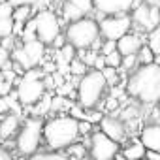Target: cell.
<instances>
[{"instance_id": "cell-1", "label": "cell", "mask_w": 160, "mask_h": 160, "mask_svg": "<svg viewBox=\"0 0 160 160\" xmlns=\"http://www.w3.org/2000/svg\"><path fill=\"white\" fill-rule=\"evenodd\" d=\"M126 92L145 106H156L160 98V66H138L126 81Z\"/></svg>"}, {"instance_id": "cell-2", "label": "cell", "mask_w": 160, "mask_h": 160, "mask_svg": "<svg viewBox=\"0 0 160 160\" xmlns=\"http://www.w3.org/2000/svg\"><path fill=\"white\" fill-rule=\"evenodd\" d=\"M42 138L45 139V143L53 151L68 149L70 145H73V143L79 141L77 121L72 119V117H68V115H60V117L49 119L42 126Z\"/></svg>"}, {"instance_id": "cell-3", "label": "cell", "mask_w": 160, "mask_h": 160, "mask_svg": "<svg viewBox=\"0 0 160 160\" xmlns=\"http://www.w3.org/2000/svg\"><path fill=\"white\" fill-rule=\"evenodd\" d=\"M106 81L100 72L96 70H89L83 77H79L77 81V106H81L85 111L87 109H94L104 92H106Z\"/></svg>"}, {"instance_id": "cell-4", "label": "cell", "mask_w": 160, "mask_h": 160, "mask_svg": "<svg viewBox=\"0 0 160 160\" xmlns=\"http://www.w3.org/2000/svg\"><path fill=\"white\" fill-rule=\"evenodd\" d=\"M64 38H66V43H70L75 51L91 49V45L100 38L98 23L92 17H81L66 27Z\"/></svg>"}, {"instance_id": "cell-5", "label": "cell", "mask_w": 160, "mask_h": 160, "mask_svg": "<svg viewBox=\"0 0 160 160\" xmlns=\"http://www.w3.org/2000/svg\"><path fill=\"white\" fill-rule=\"evenodd\" d=\"M42 126H43V122L38 117H30L25 121V124L15 139L17 151L23 156H32L34 152H38V147L42 141Z\"/></svg>"}, {"instance_id": "cell-6", "label": "cell", "mask_w": 160, "mask_h": 160, "mask_svg": "<svg viewBox=\"0 0 160 160\" xmlns=\"http://www.w3.org/2000/svg\"><path fill=\"white\" fill-rule=\"evenodd\" d=\"M32 19L36 25V40L43 45H51L53 40L60 34V27H62L57 13L51 10H40Z\"/></svg>"}, {"instance_id": "cell-7", "label": "cell", "mask_w": 160, "mask_h": 160, "mask_svg": "<svg viewBox=\"0 0 160 160\" xmlns=\"http://www.w3.org/2000/svg\"><path fill=\"white\" fill-rule=\"evenodd\" d=\"M132 28V19L128 13L124 15H111V17H104L98 23V32L104 40L109 42H117L119 38H122L124 34H128Z\"/></svg>"}, {"instance_id": "cell-8", "label": "cell", "mask_w": 160, "mask_h": 160, "mask_svg": "<svg viewBox=\"0 0 160 160\" xmlns=\"http://www.w3.org/2000/svg\"><path fill=\"white\" fill-rule=\"evenodd\" d=\"M45 87L42 83V79H19L17 81V91H15V98L21 106H34L42 100V96L45 94Z\"/></svg>"}, {"instance_id": "cell-9", "label": "cell", "mask_w": 160, "mask_h": 160, "mask_svg": "<svg viewBox=\"0 0 160 160\" xmlns=\"http://www.w3.org/2000/svg\"><path fill=\"white\" fill-rule=\"evenodd\" d=\"M91 145H89V152L92 156V160H113L117 156V152L121 151L119 145L115 141H111L109 138H106L100 130L94 132L91 136Z\"/></svg>"}, {"instance_id": "cell-10", "label": "cell", "mask_w": 160, "mask_h": 160, "mask_svg": "<svg viewBox=\"0 0 160 160\" xmlns=\"http://www.w3.org/2000/svg\"><path fill=\"white\" fill-rule=\"evenodd\" d=\"M132 27L145 30V34L152 28L158 27V6H147L145 2H141L139 6L134 8L132 12Z\"/></svg>"}, {"instance_id": "cell-11", "label": "cell", "mask_w": 160, "mask_h": 160, "mask_svg": "<svg viewBox=\"0 0 160 160\" xmlns=\"http://www.w3.org/2000/svg\"><path fill=\"white\" fill-rule=\"evenodd\" d=\"M98 124H100V132L106 138H109L111 141H115L117 145L126 141V126L121 119L108 115V117H102V121Z\"/></svg>"}, {"instance_id": "cell-12", "label": "cell", "mask_w": 160, "mask_h": 160, "mask_svg": "<svg viewBox=\"0 0 160 160\" xmlns=\"http://www.w3.org/2000/svg\"><path fill=\"white\" fill-rule=\"evenodd\" d=\"M136 0H92V8L106 17L111 15H124L128 10H132Z\"/></svg>"}, {"instance_id": "cell-13", "label": "cell", "mask_w": 160, "mask_h": 160, "mask_svg": "<svg viewBox=\"0 0 160 160\" xmlns=\"http://www.w3.org/2000/svg\"><path fill=\"white\" fill-rule=\"evenodd\" d=\"M143 45V38L138 32H128L122 38H119L115 42V49L121 57H128V55H136L139 51V47Z\"/></svg>"}, {"instance_id": "cell-14", "label": "cell", "mask_w": 160, "mask_h": 160, "mask_svg": "<svg viewBox=\"0 0 160 160\" xmlns=\"http://www.w3.org/2000/svg\"><path fill=\"white\" fill-rule=\"evenodd\" d=\"M139 143L143 145L145 151L158 152L160 151V126L156 122H151V124L143 126L141 134H139Z\"/></svg>"}, {"instance_id": "cell-15", "label": "cell", "mask_w": 160, "mask_h": 160, "mask_svg": "<svg viewBox=\"0 0 160 160\" xmlns=\"http://www.w3.org/2000/svg\"><path fill=\"white\" fill-rule=\"evenodd\" d=\"M23 53L27 55L28 62L32 64V68H38L40 64H43V55H45V45L40 43L38 40L28 42V43H21Z\"/></svg>"}, {"instance_id": "cell-16", "label": "cell", "mask_w": 160, "mask_h": 160, "mask_svg": "<svg viewBox=\"0 0 160 160\" xmlns=\"http://www.w3.org/2000/svg\"><path fill=\"white\" fill-rule=\"evenodd\" d=\"M19 128V115L17 113H6L0 121V136L10 138L15 130Z\"/></svg>"}, {"instance_id": "cell-17", "label": "cell", "mask_w": 160, "mask_h": 160, "mask_svg": "<svg viewBox=\"0 0 160 160\" xmlns=\"http://www.w3.org/2000/svg\"><path fill=\"white\" fill-rule=\"evenodd\" d=\"M126 160H141V158H145V149H143V145L139 143V141H134L132 145H128V147H124L122 151H119Z\"/></svg>"}, {"instance_id": "cell-18", "label": "cell", "mask_w": 160, "mask_h": 160, "mask_svg": "<svg viewBox=\"0 0 160 160\" xmlns=\"http://www.w3.org/2000/svg\"><path fill=\"white\" fill-rule=\"evenodd\" d=\"M145 45L151 49V53H152L154 57H158V55H160V28H158V27L147 32Z\"/></svg>"}, {"instance_id": "cell-19", "label": "cell", "mask_w": 160, "mask_h": 160, "mask_svg": "<svg viewBox=\"0 0 160 160\" xmlns=\"http://www.w3.org/2000/svg\"><path fill=\"white\" fill-rule=\"evenodd\" d=\"M136 60H138V66H147V64H158V57H154L151 53V49L143 43L139 47V51L136 53Z\"/></svg>"}, {"instance_id": "cell-20", "label": "cell", "mask_w": 160, "mask_h": 160, "mask_svg": "<svg viewBox=\"0 0 160 160\" xmlns=\"http://www.w3.org/2000/svg\"><path fill=\"white\" fill-rule=\"evenodd\" d=\"M32 15V8L30 6H15L12 10V21L15 23H27Z\"/></svg>"}, {"instance_id": "cell-21", "label": "cell", "mask_w": 160, "mask_h": 160, "mask_svg": "<svg viewBox=\"0 0 160 160\" xmlns=\"http://www.w3.org/2000/svg\"><path fill=\"white\" fill-rule=\"evenodd\" d=\"M19 40H21V43H28V42H34L36 40V25H34V19L32 17L23 25V32H21Z\"/></svg>"}, {"instance_id": "cell-22", "label": "cell", "mask_w": 160, "mask_h": 160, "mask_svg": "<svg viewBox=\"0 0 160 160\" xmlns=\"http://www.w3.org/2000/svg\"><path fill=\"white\" fill-rule=\"evenodd\" d=\"M62 17H64V21H70V23H73V21L81 19V17H85V15H83L81 12H79L77 8H73L72 4L64 2V4H62Z\"/></svg>"}, {"instance_id": "cell-23", "label": "cell", "mask_w": 160, "mask_h": 160, "mask_svg": "<svg viewBox=\"0 0 160 160\" xmlns=\"http://www.w3.org/2000/svg\"><path fill=\"white\" fill-rule=\"evenodd\" d=\"M64 2H68V4H72L73 8H77L79 12H81L85 17L89 15V13H92V0H64Z\"/></svg>"}, {"instance_id": "cell-24", "label": "cell", "mask_w": 160, "mask_h": 160, "mask_svg": "<svg viewBox=\"0 0 160 160\" xmlns=\"http://www.w3.org/2000/svg\"><path fill=\"white\" fill-rule=\"evenodd\" d=\"M68 72H70V73H73L75 77H83V75L89 72V68H87L81 60H79V58H73V60H70V62H68Z\"/></svg>"}, {"instance_id": "cell-25", "label": "cell", "mask_w": 160, "mask_h": 160, "mask_svg": "<svg viewBox=\"0 0 160 160\" xmlns=\"http://www.w3.org/2000/svg\"><path fill=\"white\" fill-rule=\"evenodd\" d=\"M47 111H51V96H47V94H43L42 96V100L36 104V108H34V115L40 119L42 115H45Z\"/></svg>"}, {"instance_id": "cell-26", "label": "cell", "mask_w": 160, "mask_h": 160, "mask_svg": "<svg viewBox=\"0 0 160 160\" xmlns=\"http://www.w3.org/2000/svg\"><path fill=\"white\" fill-rule=\"evenodd\" d=\"M28 160H68V156L62 152H34Z\"/></svg>"}, {"instance_id": "cell-27", "label": "cell", "mask_w": 160, "mask_h": 160, "mask_svg": "<svg viewBox=\"0 0 160 160\" xmlns=\"http://www.w3.org/2000/svg\"><path fill=\"white\" fill-rule=\"evenodd\" d=\"M102 77H104V81H106V85H117L119 83V70H113V68H104L102 72Z\"/></svg>"}, {"instance_id": "cell-28", "label": "cell", "mask_w": 160, "mask_h": 160, "mask_svg": "<svg viewBox=\"0 0 160 160\" xmlns=\"http://www.w3.org/2000/svg\"><path fill=\"white\" fill-rule=\"evenodd\" d=\"M121 60H122V57L117 53V49H115L113 53H109V55L104 57L106 68H113V70H119V68H121Z\"/></svg>"}, {"instance_id": "cell-29", "label": "cell", "mask_w": 160, "mask_h": 160, "mask_svg": "<svg viewBox=\"0 0 160 160\" xmlns=\"http://www.w3.org/2000/svg\"><path fill=\"white\" fill-rule=\"evenodd\" d=\"M58 51H60V60H62V62H66V64H68L70 60H73V58H75V49H73L70 43L62 45Z\"/></svg>"}, {"instance_id": "cell-30", "label": "cell", "mask_w": 160, "mask_h": 160, "mask_svg": "<svg viewBox=\"0 0 160 160\" xmlns=\"http://www.w3.org/2000/svg\"><path fill=\"white\" fill-rule=\"evenodd\" d=\"M12 28H13V21L10 19H0V40L12 36Z\"/></svg>"}, {"instance_id": "cell-31", "label": "cell", "mask_w": 160, "mask_h": 160, "mask_svg": "<svg viewBox=\"0 0 160 160\" xmlns=\"http://www.w3.org/2000/svg\"><path fill=\"white\" fill-rule=\"evenodd\" d=\"M121 68L122 70H136L138 68V60H136V55H128V57H122L121 60Z\"/></svg>"}, {"instance_id": "cell-32", "label": "cell", "mask_w": 160, "mask_h": 160, "mask_svg": "<svg viewBox=\"0 0 160 160\" xmlns=\"http://www.w3.org/2000/svg\"><path fill=\"white\" fill-rule=\"evenodd\" d=\"M15 42H17V38H13V36H8V38H2L0 40V47H2L6 53H12L17 45H15Z\"/></svg>"}, {"instance_id": "cell-33", "label": "cell", "mask_w": 160, "mask_h": 160, "mask_svg": "<svg viewBox=\"0 0 160 160\" xmlns=\"http://www.w3.org/2000/svg\"><path fill=\"white\" fill-rule=\"evenodd\" d=\"M113 51H115V42L104 40V42H102V47H100V53H98V55L106 57V55H109V53H113Z\"/></svg>"}, {"instance_id": "cell-34", "label": "cell", "mask_w": 160, "mask_h": 160, "mask_svg": "<svg viewBox=\"0 0 160 160\" xmlns=\"http://www.w3.org/2000/svg\"><path fill=\"white\" fill-rule=\"evenodd\" d=\"M6 2L12 6V8H15V6H34V4H38L40 0H6Z\"/></svg>"}, {"instance_id": "cell-35", "label": "cell", "mask_w": 160, "mask_h": 160, "mask_svg": "<svg viewBox=\"0 0 160 160\" xmlns=\"http://www.w3.org/2000/svg\"><path fill=\"white\" fill-rule=\"evenodd\" d=\"M12 6L8 2H0V19H10L12 17Z\"/></svg>"}, {"instance_id": "cell-36", "label": "cell", "mask_w": 160, "mask_h": 160, "mask_svg": "<svg viewBox=\"0 0 160 160\" xmlns=\"http://www.w3.org/2000/svg\"><path fill=\"white\" fill-rule=\"evenodd\" d=\"M91 128H92V124H89L87 121H77V132H79V136H85V134H89L91 132Z\"/></svg>"}, {"instance_id": "cell-37", "label": "cell", "mask_w": 160, "mask_h": 160, "mask_svg": "<svg viewBox=\"0 0 160 160\" xmlns=\"http://www.w3.org/2000/svg\"><path fill=\"white\" fill-rule=\"evenodd\" d=\"M10 92H12V85L0 77V96H8Z\"/></svg>"}, {"instance_id": "cell-38", "label": "cell", "mask_w": 160, "mask_h": 160, "mask_svg": "<svg viewBox=\"0 0 160 160\" xmlns=\"http://www.w3.org/2000/svg\"><path fill=\"white\" fill-rule=\"evenodd\" d=\"M104 68H106L104 57H102V55H96V60H94V64H92V70H96V72H102Z\"/></svg>"}, {"instance_id": "cell-39", "label": "cell", "mask_w": 160, "mask_h": 160, "mask_svg": "<svg viewBox=\"0 0 160 160\" xmlns=\"http://www.w3.org/2000/svg\"><path fill=\"white\" fill-rule=\"evenodd\" d=\"M8 62H10V53H6L2 47H0V70H2Z\"/></svg>"}, {"instance_id": "cell-40", "label": "cell", "mask_w": 160, "mask_h": 160, "mask_svg": "<svg viewBox=\"0 0 160 160\" xmlns=\"http://www.w3.org/2000/svg\"><path fill=\"white\" fill-rule=\"evenodd\" d=\"M53 47H57V49H60L62 45H66V38H64V34H58L55 40H53V43H51Z\"/></svg>"}, {"instance_id": "cell-41", "label": "cell", "mask_w": 160, "mask_h": 160, "mask_svg": "<svg viewBox=\"0 0 160 160\" xmlns=\"http://www.w3.org/2000/svg\"><path fill=\"white\" fill-rule=\"evenodd\" d=\"M0 160H13L12 154H10V151H6L4 147H0Z\"/></svg>"}, {"instance_id": "cell-42", "label": "cell", "mask_w": 160, "mask_h": 160, "mask_svg": "<svg viewBox=\"0 0 160 160\" xmlns=\"http://www.w3.org/2000/svg\"><path fill=\"white\" fill-rule=\"evenodd\" d=\"M145 160H160L158 152H152V151H145Z\"/></svg>"}, {"instance_id": "cell-43", "label": "cell", "mask_w": 160, "mask_h": 160, "mask_svg": "<svg viewBox=\"0 0 160 160\" xmlns=\"http://www.w3.org/2000/svg\"><path fill=\"white\" fill-rule=\"evenodd\" d=\"M113 160H126V158H124V156H122V154H121V152H117V156H115V158H113Z\"/></svg>"}, {"instance_id": "cell-44", "label": "cell", "mask_w": 160, "mask_h": 160, "mask_svg": "<svg viewBox=\"0 0 160 160\" xmlns=\"http://www.w3.org/2000/svg\"><path fill=\"white\" fill-rule=\"evenodd\" d=\"M0 2H6V0H0Z\"/></svg>"}]
</instances>
